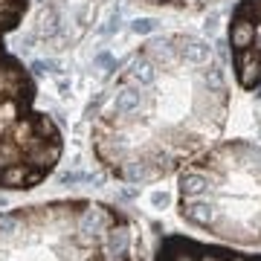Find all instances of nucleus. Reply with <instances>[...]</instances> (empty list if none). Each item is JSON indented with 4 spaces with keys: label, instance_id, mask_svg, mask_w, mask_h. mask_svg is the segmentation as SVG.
<instances>
[{
    "label": "nucleus",
    "instance_id": "f257e3e1",
    "mask_svg": "<svg viewBox=\"0 0 261 261\" xmlns=\"http://www.w3.org/2000/svg\"><path fill=\"white\" fill-rule=\"evenodd\" d=\"M229 90L215 49L195 35L148 41L96 105V148L122 177L166 174L212 142L226 122Z\"/></svg>",
    "mask_w": 261,
    "mask_h": 261
},
{
    "label": "nucleus",
    "instance_id": "f03ea898",
    "mask_svg": "<svg viewBox=\"0 0 261 261\" xmlns=\"http://www.w3.org/2000/svg\"><path fill=\"white\" fill-rule=\"evenodd\" d=\"M27 6L29 0H0V177L23 168L32 189L61 157V134L47 113L35 111V82L6 47Z\"/></svg>",
    "mask_w": 261,
    "mask_h": 261
},
{
    "label": "nucleus",
    "instance_id": "7ed1b4c3",
    "mask_svg": "<svg viewBox=\"0 0 261 261\" xmlns=\"http://www.w3.org/2000/svg\"><path fill=\"white\" fill-rule=\"evenodd\" d=\"M229 53L241 90L261 87V0H238L229 15Z\"/></svg>",
    "mask_w": 261,
    "mask_h": 261
},
{
    "label": "nucleus",
    "instance_id": "20e7f679",
    "mask_svg": "<svg viewBox=\"0 0 261 261\" xmlns=\"http://www.w3.org/2000/svg\"><path fill=\"white\" fill-rule=\"evenodd\" d=\"M145 3H157V6H171V9H203L206 3H215V0H145Z\"/></svg>",
    "mask_w": 261,
    "mask_h": 261
}]
</instances>
